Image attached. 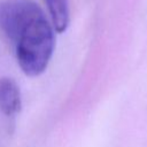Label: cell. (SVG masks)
Masks as SVG:
<instances>
[{"mask_svg":"<svg viewBox=\"0 0 147 147\" xmlns=\"http://www.w3.org/2000/svg\"><path fill=\"white\" fill-rule=\"evenodd\" d=\"M0 30L13 42L25 75L38 76L45 71L54 51V28L34 1H1Z\"/></svg>","mask_w":147,"mask_h":147,"instance_id":"obj_1","label":"cell"},{"mask_svg":"<svg viewBox=\"0 0 147 147\" xmlns=\"http://www.w3.org/2000/svg\"><path fill=\"white\" fill-rule=\"evenodd\" d=\"M21 92L16 82L9 77L0 78V110L6 116H14L21 110Z\"/></svg>","mask_w":147,"mask_h":147,"instance_id":"obj_2","label":"cell"},{"mask_svg":"<svg viewBox=\"0 0 147 147\" xmlns=\"http://www.w3.org/2000/svg\"><path fill=\"white\" fill-rule=\"evenodd\" d=\"M51 15L52 25L55 31L62 33L69 24V6L68 0H45Z\"/></svg>","mask_w":147,"mask_h":147,"instance_id":"obj_3","label":"cell"}]
</instances>
